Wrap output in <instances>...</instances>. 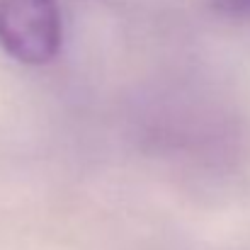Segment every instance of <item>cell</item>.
I'll use <instances>...</instances> for the list:
<instances>
[{
  "label": "cell",
  "mask_w": 250,
  "mask_h": 250,
  "mask_svg": "<svg viewBox=\"0 0 250 250\" xmlns=\"http://www.w3.org/2000/svg\"><path fill=\"white\" fill-rule=\"evenodd\" d=\"M63 46L56 0H0V49L24 66L51 63Z\"/></svg>",
  "instance_id": "cell-1"
},
{
  "label": "cell",
  "mask_w": 250,
  "mask_h": 250,
  "mask_svg": "<svg viewBox=\"0 0 250 250\" xmlns=\"http://www.w3.org/2000/svg\"><path fill=\"white\" fill-rule=\"evenodd\" d=\"M209 7L224 17L250 20V0H209Z\"/></svg>",
  "instance_id": "cell-2"
}]
</instances>
